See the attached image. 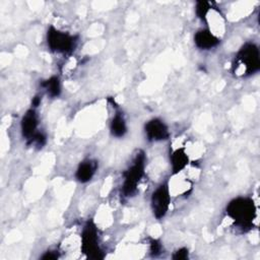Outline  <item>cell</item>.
I'll use <instances>...</instances> for the list:
<instances>
[{
	"label": "cell",
	"instance_id": "6da1fadb",
	"mask_svg": "<svg viewBox=\"0 0 260 260\" xmlns=\"http://www.w3.org/2000/svg\"><path fill=\"white\" fill-rule=\"evenodd\" d=\"M226 214L234 220L236 226L243 231L252 228L257 215V208L252 198L237 197L226 205Z\"/></svg>",
	"mask_w": 260,
	"mask_h": 260
},
{
	"label": "cell",
	"instance_id": "7a4b0ae2",
	"mask_svg": "<svg viewBox=\"0 0 260 260\" xmlns=\"http://www.w3.org/2000/svg\"><path fill=\"white\" fill-rule=\"evenodd\" d=\"M144 169H145V154L143 151H139L131 166L123 173V185H122V193L124 196L129 197L132 196L136 190L137 187L144 175Z\"/></svg>",
	"mask_w": 260,
	"mask_h": 260
},
{
	"label": "cell",
	"instance_id": "3957f363",
	"mask_svg": "<svg viewBox=\"0 0 260 260\" xmlns=\"http://www.w3.org/2000/svg\"><path fill=\"white\" fill-rule=\"evenodd\" d=\"M81 252L88 259L104 258V253L99 244L98 228L91 219L86 221L81 232Z\"/></svg>",
	"mask_w": 260,
	"mask_h": 260
},
{
	"label": "cell",
	"instance_id": "277c9868",
	"mask_svg": "<svg viewBox=\"0 0 260 260\" xmlns=\"http://www.w3.org/2000/svg\"><path fill=\"white\" fill-rule=\"evenodd\" d=\"M47 44L54 53L69 54L75 49L77 38L51 25L47 31Z\"/></svg>",
	"mask_w": 260,
	"mask_h": 260
},
{
	"label": "cell",
	"instance_id": "5b68a950",
	"mask_svg": "<svg viewBox=\"0 0 260 260\" xmlns=\"http://www.w3.org/2000/svg\"><path fill=\"white\" fill-rule=\"evenodd\" d=\"M242 65L244 75H251L260 69V53L254 43H246L238 52L234 69Z\"/></svg>",
	"mask_w": 260,
	"mask_h": 260
},
{
	"label": "cell",
	"instance_id": "8992f818",
	"mask_svg": "<svg viewBox=\"0 0 260 260\" xmlns=\"http://www.w3.org/2000/svg\"><path fill=\"white\" fill-rule=\"evenodd\" d=\"M171 203V194L168 183H164L159 185L151 194L150 204L151 210L155 218H162L170 207Z\"/></svg>",
	"mask_w": 260,
	"mask_h": 260
},
{
	"label": "cell",
	"instance_id": "52a82bcc",
	"mask_svg": "<svg viewBox=\"0 0 260 260\" xmlns=\"http://www.w3.org/2000/svg\"><path fill=\"white\" fill-rule=\"evenodd\" d=\"M144 131L149 141L166 140L170 136L169 128L164 121L158 118H153L145 123Z\"/></svg>",
	"mask_w": 260,
	"mask_h": 260
},
{
	"label": "cell",
	"instance_id": "ba28073f",
	"mask_svg": "<svg viewBox=\"0 0 260 260\" xmlns=\"http://www.w3.org/2000/svg\"><path fill=\"white\" fill-rule=\"evenodd\" d=\"M22 136L29 142L38 133V116L34 109H29L23 115L20 122Z\"/></svg>",
	"mask_w": 260,
	"mask_h": 260
},
{
	"label": "cell",
	"instance_id": "9c48e42d",
	"mask_svg": "<svg viewBox=\"0 0 260 260\" xmlns=\"http://www.w3.org/2000/svg\"><path fill=\"white\" fill-rule=\"evenodd\" d=\"M219 39L208 29H200L194 35V44L201 50H210L219 44Z\"/></svg>",
	"mask_w": 260,
	"mask_h": 260
},
{
	"label": "cell",
	"instance_id": "30bf717a",
	"mask_svg": "<svg viewBox=\"0 0 260 260\" xmlns=\"http://www.w3.org/2000/svg\"><path fill=\"white\" fill-rule=\"evenodd\" d=\"M98 168V162L91 159L83 160L82 162L79 164L76 173H75V178L77 179L78 182L80 183H86L91 180L93 177L95 171Z\"/></svg>",
	"mask_w": 260,
	"mask_h": 260
},
{
	"label": "cell",
	"instance_id": "8fae6325",
	"mask_svg": "<svg viewBox=\"0 0 260 260\" xmlns=\"http://www.w3.org/2000/svg\"><path fill=\"white\" fill-rule=\"evenodd\" d=\"M170 158H171L173 175H176L181 171H183L189 164V156L184 147H180L174 150Z\"/></svg>",
	"mask_w": 260,
	"mask_h": 260
},
{
	"label": "cell",
	"instance_id": "7c38bea8",
	"mask_svg": "<svg viewBox=\"0 0 260 260\" xmlns=\"http://www.w3.org/2000/svg\"><path fill=\"white\" fill-rule=\"evenodd\" d=\"M111 134L117 138L123 137L127 132V125L125 119L121 113H117L110 124Z\"/></svg>",
	"mask_w": 260,
	"mask_h": 260
},
{
	"label": "cell",
	"instance_id": "4fadbf2b",
	"mask_svg": "<svg viewBox=\"0 0 260 260\" xmlns=\"http://www.w3.org/2000/svg\"><path fill=\"white\" fill-rule=\"evenodd\" d=\"M41 85L47 90L48 94L52 98H56L61 92V83L58 76H51L50 78L42 81Z\"/></svg>",
	"mask_w": 260,
	"mask_h": 260
},
{
	"label": "cell",
	"instance_id": "5bb4252c",
	"mask_svg": "<svg viewBox=\"0 0 260 260\" xmlns=\"http://www.w3.org/2000/svg\"><path fill=\"white\" fill-rule=\"evenodd\" d=\"M210 9V3L208 1H197L195 6V12L198 18L205 20L206 15Z\"/></svg>",
	"mask_w": 260,
	"mask_h": 260
},
{
	"label": "cell",
	"instance_id": "9a60e30c",
	"mask_svg": "<svg viewBox=\"0 0 260 260\" xmlns=\"http://www.w3.org/2000/svg\"><path fill=\"white\" fill-rule=\"evenodd\" d=\"M149 250L152 256H158L161 253V244L156 239H150L149 241Z\"/></svg>",
	"mask_w": 260,
	"mask_h": 260
},
{
	"label": "cell",
	"instance_id": "2e32d148",
	"mask_svg": "<svg viewBox=\"0 0 260 260\" xmlns=\"http://www.w3.org/2000/svg\"><path fill=\"white\" fill-rule=\"evenodd\" d=\"M174 260H186L189 258V251L187 248L178 249L172 256Z\"/></svg>",
	"mask_w": 260,
	"mask_h": 260
},
{
	"label": "cell",
	"instance_id": "e0dca14e",
	"mask_svg": "<svg viewBox=\"0 0 260 260\" xmlns=\"http://www.w3.org/2000/svg\"><path fill=\"white\" fill-rule=\"evenodd\" d=\"M41 258L44 260H55L59 258V255L56 253V251H47Z\"/></svg>",
	"mask_w": 260,
	"mask_h": 260
},
{
	"label": "cell",
	"instance_id": "ac0fdd59",
	"mask_svg": "<svg viewBox=\"0 0 260 260\" xmlns=\"http://www.w3.org/2000/svg\"><path fill=\"white\" fill-rule=\"evenodd\" d=\"M40 103H41V99L39 96H35L31 101V105L34 108H37L40 105Z\"/></svg>",
	"mask_w": 260,
	"mask_h": 260
}]
</instances>
